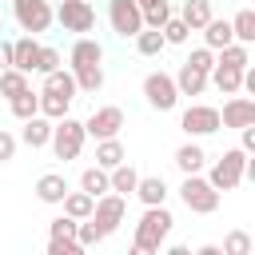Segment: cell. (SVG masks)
Returning a JSON list of instances; mask_svg holds the SVG:
<instances>
[{
	"mask_svg": "<svg viewBox=\"0 0 255 255\" xmlns=\"http://www.w3.org/2000/svg\"><path fill=\"white\" fill-rule=\"evenodd\" d=\"M171 211L163 207V203H155V207H147L143 215H139V223H135V251L139 255H151V251H159L163 247V239L171 235Z\"/></svg>",
	"mask_w": 255,
	"mask_h": 255,
	"instance_id": "1",
	"label": "cell"
},
{
	"mask_svg": "<svg viewBox=\"0 0 255 255\" xmlns=\"http://www.w3.org/2000/svg\"><path fill=\"white\" fill-rule=\"evenodd\" d=\"M36 195H40V203H60L68 195V179L56 175V171H48V175L36 179Z\"/></svg>",
	"mask_w": 255,
	"mask_h": 255,
	"instance_id": "18",
	"label": "cell"
},
{
	"mask_svg": "<svg viewBox=\"0 0 255 255\" xmlns=\"http://www.w3.org/2000/svg\"><path fill=\"white\" fill-rule=\"evenodd\" d=\"M131 195H139L147 207H155V203H163L167 199V183L159 179V175H139V183H135V191Z\"/></svg>",
	"mask_w": 255,
	"mask_h": 255,
	"instance_id": "20",
	"label": "cell"
},
{
	"mask_svg": "<svg viewBox=\"0 0 255 255\" xmlns=\"http://www.w3.org/2000/svg\"><path fill=\"white\" fill-rule=\"evenodd\" d=\"M159 32H163V40H167V44H183V40H187V32H191V28H187V24H183V20H179V16H167V20H163V28H159Z\"/></svg>",
	"mask_w": 255,
	"mask_h": 255,
	"instance_id": "35",
	"label": "cell"
},
{
	"mask_svg": "<svg viewBox=\"0 0 255 255\" xmlns=\"http://www.w3.org/2000/svg\"><path fill=\"white\" fill-rule=\"evenodd\" d=\"M243 131V151H251L255 147V124H247V128H239Z\"/></svg>",
	"mask_w": 255,
	"mask_h": 255,
	"instance_id": "44",
	"label": "cell"
},
{
	"mask_svg": "<svg viewBox=\"0 0 255 255\" xmlns=\"http://www.w3.org/2000/svg\"><path fill=\"white\" fill-rule=\"evenodd\" d=\"M203 40H207L211 52H219L223 44H231V40H235V36H231V20H215V16H211V20L203 24Z\"/></svg>",
	"mask_w": 255,
	"mask_h": 255,
	"instance_id": "23",
	"label": "cell"
},
{
	"mask_svg": "<svg viewBox=\"0 0 255 255\" xmlns=\"http://www.w3.org/2000/svg\"><path fill=\"white\" fill-rule=\"evenodd\" d=\"M215 64H227V68H247V64H251V52H247V44L231 40V44H223V48H219V60H215Z\"/></svg>",
	"mask_w": 255,
	"mask_h": 255,
	"instance_id": "30",
	"label": "cell"
},
{
	"mask_svg": "<svg viewBox=\"0 0 255 255\" xmlns=\"http://www.w3.org/2000/svg\"><path fill=\"white\" fill-rule=\"evenodd\" d=\"M179 128H183L187 135H211V131H219V112L207 108V104H191V108L179 116Z\"/></svg>",
	"mask_w": 255,
	"mask_h": 255,
	"instance_id": "10",
	"label": "cell"
},
{
	"mask_svg": "<svg viewBox=\"0 0 255 255\" xmlns=\"http://www.w3.org/2000/svg\"><path fill=\"white\" fill-rule=\"evenodd\" d=\"M24 88H28V72H20V68H4V72H0V96L12 100V96H20Z\"/></svg>",
	"mask_w": 255,
	"mask_h": 255,
	"instance_id": "34",
	"label": "cell"
},
{
	"mask_svg": "<svg viewBox=\"0 0 255 255\" xmlns=\"http://www.w3.org/2000/svg\"><path fill=\"white\" fill-rule=\"evenodd\" d=\"M171 80H175V92H179V96H199V92L207 88V72H199V68L187 64V60H183L179 76H171Z\"/></svg>",
	"mask_w": 255,
	"mask_h": 255,
	"instance_id": "13",
	"label": "cell"
},
{
	"mask_svg": "<svg viewBox=\"0 0 255 255\" xmlns=\"http://www.w3.org/2000/svg\"><path fill=\"white\" fill-rule=\"evenodd\" d=\"M108 20H112V28H116L124 40L143 28V12H139L135 0H112V4H108Z\"/></svg>",
	"mask_w": 255,
	"mask_h": 255,
	"instance_id": "9",
	"label": "cell"
},
{
	"mask_svg": "<svg viewBox=\"0 0 255 255\" xmlns=\"http://www.w3.org/2000/svg\"><path fill=\"white\" fill-rule=\"evenodd\" d=\"M100 60H104V48H100L96 40L80 36V40L72 44V68H88V64H100Z\"/></svg>",
	"mask_w": 255,
	"mask_h": 255,
	"instance_id": "21",
	"label": "cell"
},
{
	"mask_svg": "<svg viewBox=\"0 0 255 255\" xmlns=\"http://www.w3.org/2000/svg\"><path fill=\"white\" fill-rule=\"evenodd\" d=\"M247 124H255V104L247 96L227 100L223 112H219V128H247Z\"/></svg>",
	"mask_w": 255,
	"mask_h": 255,
	"instance_id": "12",
	"label": "cell"
},
{
	"mask_svg": "<svg viewBox=\"0 0 255 255\" xmlns=\"http://www.w3.org/2000/svg\"><path fill=\"white\" fill-rule=\"evenodd\" d=\"M52 68H60V52H56V48H40V56H36V72H52Z\"/></svg>",
	"mask_w": 255,
	"mask_h": 255,
	"instance_id": "41",
	"label": "cell"
},
{
	"mask_svg": "<svg viewBox=\"0 0 255 255\" xmlns=\"http://www.w3.org/2000/svg\"><path fill=\"white\" fill-rule=\"evenodd\" d=\"M179 20H183L191 32H199V28L211 20V0H183V12H179Z\"/></svg>",
	"mask_w": 255,
	"mask_h": 255,
	"instance_id": "22",
	"label": "cell"
},
{
	"mask_svg": "<svg viewBox=\"0 0 255 255\" xmlns=\"http://www.w3.org/2000/svg\"><path fill=\"white\" fill-rule=\"evenodd\" d=\"M167 16H171V8H167V0H159V4L143 8V28H163Z\"/></svg>",
	"mask_w": 255,
	"mask_h": 255,
	"instance_id": "37",
	"label": "cell"
},
{
	"mask_svg": "<svg viewBox=\"0 0 255 255\" xmlns=\"http://www.w3.org/2000/svg\"><path fill=\"white\" fill-rule=\"evenodd\" d=\"M187 64H195L199 72H211V64H215V52H211V48L203 44V48H195V52L187 56Z\"/></svg>",
	"mask_w": 255,
	"mask_h": 255,
	"instance_id": "40",
	"label": "cell"
},
{
	"mask_svg": "<svg viewBox=\"0 0 255 255\" xmlns=\"http://www.w3.org/2000/svg\"><path fill=\"white\" fill-rule=\"evenodd\" d=\"M131 40H135V52H139V56H159V52H163V44H167L159 28H139Z\"/></svg>",
	"mask_w": 255,
	"mask_h": 255,
	"instance_id": "26",
	"label": "cell"
},
{
	"mask_svg": "<svg viewBox=\"0 0 255 255\" xmlns=\"http://www.w3.org/2000/svg\"><path fill=\"white\" fill-rule=\"evenodd\" d=\"M84 139H88V131H84V124L80 120H72V116H60V120H52V151H56V159H76L80 155V147H84Z\"/></svg>",
	"mask_w": 255,
	"mask_h": 255,
	"instance_id": "3",
	"label": "cell"
},
{
	"mask_svg": "<svg viewBox=\"0 0 255 255\" xmlns=\"http://www.w3.org/2000/svg\"><path fill=\"white\" fill-rule=\"evenodd\" d=\"M124 211H128V199L120 195V191H104V195H96V203H92V223H96V231L108 239L120 223H124Z\"/></svg>",
	"mask_w": 255,
	"mask_h": 255,
	"instance_id": "5",
	"label": "cell"
},
{
	"mask_svg": "<svg viewBox=\"0 0 255 255\" xmlns=\"http://www.w3.org/2000/svg\"><path fill=\"white\" fill-rule=\"evenodd\" d=\"M72 76H76V92H100L104 88V68L100 64H88V68H72Z\"/></svg>",
	"mask_w": 255,
	"mask_h": 255,
	"instance_id": "27",
	"label": "cell"
},
{
	"mask_svg": "<svg viewBox=\"0 0 255 255\" xmlns=\"http://www.w3.org/2000/svg\"><path fill=\"white\" fill-rule=\"evenodd\" d=\"M135 4H139V12H143V8H151V4H159V0H135Z\"/></svg>",
	"mask_w": 255,
	"mask_h": 255,
	"instance_id": "45",
	"label": "cell"
},
{
	"mask_svg": "<svg viewBox=\"0 0 255 255\" xmlns=\"http://www.w3.org/2000/svg\"><path fill=\"white\" fill-rule=\"evenodd\" d=\"M247 171H251L247 151H243V147H231V151H223V159L211 167L207 183H211L215 191H235V187L243 183V175H247Z\"/></svg>",
	"mask_w": 255,
	"mask_h": 255,
	"instance_id": "2",
	"label": "cell"
},
{
	"mask_svg": "<svg viewBox=\"0 0 255 255\" xmlns=\"http://www.w3.org/2000/svg\"><path fill=\"white\" fill-rule=\"evenodd\" d=\"M44 92H56V96H72L76 100V76L64 72V68H52V72H44Z\"/></svg>",
	"mask_w": 255,
	"mask_h": 255,
	"instance_id": "24",
	"label": "cell"
},
{
	"mask_svg": "<svg viewBox=\"0 0 255 255\" xmlns=\"http://www.w3.org/2000/svg\"><path fill=\"white\" fill-rule=\"evenodd\" d=\"M135 183H139V171H135L128 159H124V163H116V167L108 171V187H112V191H120L124 199L135 191Z\"/></svg>",
	"mask_w": 255,
	"mask_h": 255,
	"instance_id": "17",
	"label": "cell"
},
{
	"mask_svg": "<svg viewBox=\"0 0 255 255\" xmlns=\"http://www.w3.org/2000/svg\"><path fill=\"white\" fill-rule=\"evenodd\" d=\"M12 12H16V24H20L28 36H36V32H44V28L52 24L48 0H12Z\"/></svg>",
	"mask_w": 255,
	"mask_h": 255,
	"instance_id": "7",
	"label": "cell"
},
{
	"mask_svg": "<svg viewBox=\"0 0 255 255\" xmlns=\"http://www.w3.org/2000/svg\"><path fill=\"white\" fill-rule=\"evenodd\" d=\"M203 163H207V155H203V147H199V143H183V147L175 151V167H179L183 175L203 171Z\"/></svg>",
	"mask_w": 255,
	"mask_h": 255,
	"instance_id": "25",
	"label": "cell"
},
{
	"mask_svg": "<svg viewBox=\"0 0 255 255\" xmlns=\"http://www.w3.org/2000/svg\"><path fill=\"white\" fill-rule=\"evenodd\" d=\"M56 20L64 24V32H92L96 12H92V4H88V0H60Z\"/></svg>",
	"mask_w": 255,
	"mask_h": 255,
	"instance_id": "8",
	"label": "cell"
},
{
	"mask_svg": "<svg viewBox=\"0 0 255 255\" xmlns=\"http://www.w3.org/2000/svg\"><path fill=\"white\" fill-rule=\"evenodd\" d=\"M68 108H72V96L40 92V116H48V120H60V116H68Z\"/></svg>",
	"mask_w": 255,
	"mask_h": 255,
	"instance_id": "31",
	"label": "cell"
},
{
	"mask_svg": "<svg viewBox=\"0 0 255 255\" xmlns=\"http://www.w3.org/2000/svg\"><path fill=\"white\" fill-rule=\"evenodd\" d=\"M128 159V151H124V143L116 139V135H108V139H100L96 143V163L104 167V171H112L116 163H124Z\"/></svg>",
	"mask_w": 255,
	"mask_h": 255,
	"instance_id": "19",
	"label": "cell"
},
{
	"mask_svg": "<svg viewBox=\"0 0 255 255\" xmlns=\"http://www.w3.org/2000/svg\"><path fill=\"white\" fill-rule=\"evenodd\" d=\"M231 36H235L239 44H251V40H255V12H251V8H239V12H235Z\"/></svg>",
	"mask_w": 255,
	"mask_h": 255,
	"instance_id": "29",
	"label": "cell"
},
{
	"mask_svg": "<svg viewBox=\"0 0 255 255\" xmlns=\"http://www.w3.org/2000/svg\"><path fill=\"white\" fill-rule=\"evenodd\" d=\"M143 96H147V104H151L155 112H171V108L179 104L175 80H171L167 72H151V76L143 80Z\"/></svg>",
	"mask_w": 255,
	"mask_h": 255,
	"instance_id": "6",
	"label": "cell"
},
{
	"mask_svg": "<svg viewBox=\"0 0 255 255\" xmlns=\"http://www.w3.org/2000/svg\"><path fill=\"white\" fill-rule=\"evenodd\" d=\"M4 68H12V44L8 40H0V72Z\"/></svg>",
	"mask_w": 255,
	"mask_h": 255,
	"instance_id": "43",
	"label": "cell"
},
{
	"mask_svg": "<svg viewBox=\"0 0 255 255\" xmlns=\"http://www.w3.org/2000/svg\"><path fill=\"white\" fill-rule=\"evenodd\" d=\"M120 128H124V112H120L116 104H108V108H96V112L88 116V124H84V131H88V135H96V139L120 135Z\"/></svg>",
	"mask_w": 255,
	"mask_h": 255,
	"instance_id": "11",
	"label": "cell"
},
{
	"mask_svg": "<svg viewBox=\"0 0 255 255\" xmlns=\"http://www.w3.org/2000/svg\"><path fill=\"white\" fill-rule=\"evenodd\" d=\"M179 199H183V207H187V211H195V215H211V211L219 207V191H215L207 179H199V171L183 175Z\"/></svg>",
	"mask_w": 255,
	"mask_h": 255,
	"instance_id": "4",
	"label": "cell"
},
{
	"mask_svg": "<svg viewBox=\"0 0 255 255\" xmlns=\"http://www.w3.org/2000/svg\"><path fill=\"white\" fill-rule=\"evenodd\" d=\"M80 251H84L80 239H60V235L48 239V255H80Z\"/></svg>",
	"mask_w": 255,
	"mask_h": 255,
	"instance_id": "39",
	"label": "cell"
},
{
	"mask_svg": "<svg viewBox=\"0 0 255 255\" xmlns=\"http://www.w3.org/2000/svg\"><path fill=\"white\" fill-rule=\"evenodd\" d=\"M20 139H24L28 147H44V143L52 139V120H48V116H40V112H36V116H28V120H24V131H20Z\"/></svg>",
	"mask_w": 255,
	"mask_h": 255,
	"instance_id": "14",
	"label": "cell"
},
{
	"mask_svg": "<svg viewBox=\"0 0 255 255\" xmlns=\"http://www.w3.org/2000/svg\"><path fill=\"white\" fill-rule=\"evenodd\" d=\"M76 223H80V219H72V215H60V219H52V223H48V235L76 239Z\"/></svg>",
	"mask_w": 255,
	"mask_h": 255,
	"instance_id": "38",
	"label": "cell"
},
{
	"mask_svg": "<svg viewBox=\"0 0 255 255\" xmlns=\"http://www.w3.org/2000/svg\"><path fill=\"white\" fill-rule=\"evenodd\" d=\"M60 203H64V215H72V219H88V215H92V203H96V199H92V195H88V191L80 187V191H68V195L60 199Z\"/></svg>",
	"mask_w": 255,
	"mask_h": 255,
	"instance_id": "28",
	"label": "cell"
},
{
	"mask_svg": "<svg viewBox=\"0 0 255 255\" xmlns=\"http://www.w3.org/2000/svg\"><path fill=\"white\" fill-rule=\"evenodd\" d=\"M12 155H16V135H12V131H4V128H0V163H8V159H12Z\"/></svg>",
	"mask_w": 255,
	"mask_h": 255,
	"instance_id": "42",
	"label": "cell"
},
{
	"mask_svg": "<svg viewBox=\"0 0 255 255\" xmlns=\"http://www.w3.org/2000/svg\"><path fill=\"white\" fill-rule=\"evenodd\" d=\"M80 187H84L92 199H96V195H104V191H112V187H108V171H104L100 163H96V167H88V171L80 175Z\"/></svg>",
	"mask_w": 255,
	"mask_h": 255,
	"instance_id": "33",
	"label": "cell"
},
{
	"mask_svg": "<svg viewBox=\"0 0 255 255\" xmlns=\"http://www.w3.org/2000/svg\"><path fill=\"white\" fill-rule=\"evenodd\" d=\"M211 84L223 92V96H235L239 88H243V68H227V64H211Z\"/></svg>",
	"mask_w": 255,
	"mask_h": 255,
	"instance_id": "16",
	"label": "cell"
},
{
	"mask_svg": "<svg viewBox=\"0 0 255 255\" xmlns=\"http://www.w3.org/2000/svg\"><path fill=\"white\" fill-rule=\"evenodd\" d=\"M8 104H12V116H16V120H28V116H36V112H40V96H36L32 88H24L20 96H12Z\"/></svg>",
	"mask_w": 255,
	"mask_h": 255,
	"instance_id": "32",
	"label": "cell"
},
{
	"mask_svg": "<svg viewBox=\"0 0 255 255\" xmlns=\"http://www.w3.org/2000/svg\"><path fill=\"white\" fill-rule=\"evenodd\" d=\"M36 56H40V44H36L32 36L12 40V68H20V72H36Z\"/></svg>",
	"mask_w": 255,
	"mask_h": 255,
	"instance_id": "15",
	"label": "cell"
},
{
	"mask_svg": "<svg viewBox=\"0 0 255 255\" xmlns=\"http://www.w3.org/2000/svg\"><path fill=\"white\" fill-rule=\"evenodd\" d=\"M247 251H251V235L247 231H231L223 239V255H247Z\"/></svg>",
	"mask_w": 255,
	"mask_h": 255,
	"instance_id": "36",
	"label": "cell"
}]
</instances>
